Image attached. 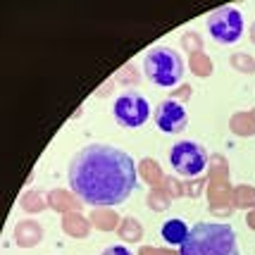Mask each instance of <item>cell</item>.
Returning a JSON list of instances; mask_svg holds the SVG:
<instances>
[{
	"label": "cell",
	"mask_w": 255,
	"mask_h": 255,
	"mask_svg": "<svg viewBox=\"0 0 255 255\" xmlns=\"http://www.w3.org/2000/svg\"><path fill=\"white\" fill-rule=\"evenodd\" d=\"M69 189L86 205H120L138 186L133 157L110 143H89L69 160Z\"/></svg>",
	"instance_id": "obj_1"
},
{
	"label": "cell",
	"mask_w": 255,
	"mask_h": 255,
	"mask_svg": "<svg viewBox=\"0 0 255 255\" xmlns=\"http://www.w3.org/2000/svg\"><path fill=\"white\" fill-rule=\"evenodd\" d=\"M179 255H241L236 234L222 222H196Z\"/></svg>",
	"instance_id": "obj_2"
},
{
	"label": "cell",
	"mask_w": 255,
	"mask_h": 255,
	"mask_svg": "<svg viewBox=\"0 0 255 255\" xmlns=\"http://www.w3.org/2000/svg\"><path fill=\"white\" fill-rule=\"evenodd\" d=\"M143 69H145V77L150 79L155 86L172 89L184 77V60H181V55L177 50H172L167 45H157V48L145 53Z\"/></svg>",
	"instance_id": "obj_3"
},
{
	"label": "cell",
	"mask_w": 255,
	"mask_h": 255,
	"mask_svg": "<svg viewBox=\"0 0 255 255\" xmlns=\"http://www.w3.org/2000/svg\"><path fill=\"white\" fill-rule=\"evenodd\" d=\"M169 165L181 177H198L208 167V150L196 141H177L169 148Z\"/></svg>",
	"instance_id": "obj_4"
},
{
	"label": "cell",
	"mask_w": 255,
	"mask_h": 255,
	"mask_svg": "<svg viewBox=\"0 0 255 255\" xmlns=\"http://www.w3.org/2000/svg\"><path fill=\"white\" fill-rule=\"evenodd\" d=\"M246 22L244 14L236 7H220L208 17V33L215 43L220 45H232L244 36Z\"/></svg>",
	"instance_id": "obj_5"
},
{
	"label": "cell",
	"mask_w": 255,
	"mask_h": 255,
	"mask_svg": "<svg viewBox=\"0 0 255 255\" xmlns=\"http://www.w3.org/2000/svg\"><path fill=\"white\" fill-rule=\"evenodd\" d=\"M112 115H115V122L124 127V129H138L148 122L150 117V105L141 93H122L115 98L112 105Z\"/></svg>",
	"instance_id": "obj_6"
},
{
	"label": "cell",
	"mask_w": 255,
	"mask_h": 255,
	"mask_svg": "<svg viewBox=\"0 0 255 255\" xmlns=\"http://www.w3.org/2000/svg\"><path fill=\"white\" fill-rule=\"evenodd\" d=\"M153 120H155L160 131L179 133V131H184L186 124H189V112H186V108L179 100L167 98L162 103H157L155 112H153Z\"/></svg>",
	"instance_id": "obj_7"
},
{
	"label": "cell",
	"mask_w": 255,
	"mask_h": 255,
	"mask_svg": "<svg viewBox=\"0 0 255 255\" xmlns=\"http://www.w3.org/2000/svg\"><path fill=\"white\" fill-rule=\"evenodd\" d=\"M189 232L191 227L184 220H167L162 224V239H165V244L169 246H181L186 244V239H189Z\"/></svg>",
	"instance_id": "obj_8"
},
{
	"label": "cell",
	"mask_w": 255,
	"mask_h": 255,
	"mask_svg": "<svg viewBox=\"0 0 255 255\" xmlns=\"http://www.w3.org/2000/svg\"><path fill=\"white\" fill-rule=\"evenodd\" d=\"M103 255H133L129 248H124V246H108L105 251H103Z\"/></svg>",
	"instance_id": "obj_9"
},
{
	"label": "cell",
	"mask_w": 255,
	"mask_h": 255,
	"mask_svg": "<svg viewBox=\"0 0 255 255\" xmlns=\"http://www.w3.org/2000/svg\"><path fill=\"white\" fill-rule=\"evenodd\" d=\"M253 41H255V31H253Z\"/></svg>",
	"instance_id": "obj_10"
}]
</instances>
